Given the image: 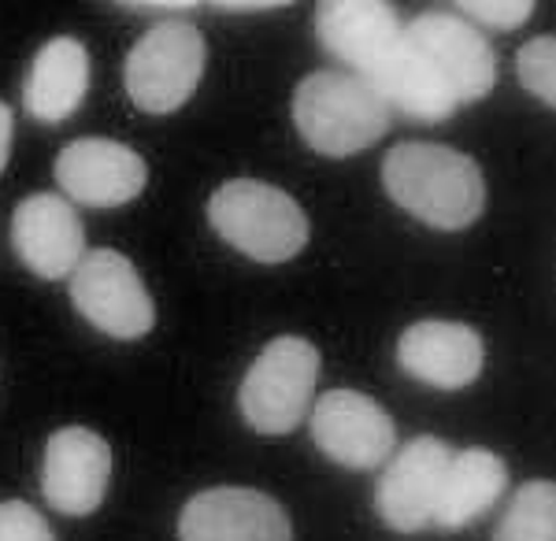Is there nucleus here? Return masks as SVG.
I'll return each instance as SVG.
<instances>
[{"instance_id": "1", "label": "nucleus", "mask_w": 556, "mask_h": 541, "mask_svg": "<svg viewBox=\"0 0 556 541\" xmlns=\"http://www.w3.org/2000/svg\"><path fill=\"white\" fill-rule=\"evenodd\" d=\"M382 186L397 209L434 230H464L486 209L479 164L450 146H393L382 160Z\"/></svg>"}, {"instance_id": "2", "label": "nucleus", "mask_w": 556, "mask_h": 541, "mask_svg": "<svg viewBox=\"0 0 556 541\" xmlns=\"http://www.w3.org/2000/svg\"><path fill=\"white\" fill-rule=\"evenodd\" d=\"M393 112L364 78L349 71H316L293 93V123L319 156H356L390 130Z\"/></svg>"}, {"instance_id": "3", "label": "nucleus", "mask_w": 556, "mask_h": 541, "mask_svg": "<svg viewBox=\"0 0 556 541\" xmlns=\"http://www.w3.org/2000/svg\"><path fill=\"white\" fill-rule=\"evenodd\" d=\"M208 223L230 249L256 264H286L308 246V215L286 189L256 178L223 183L208 201Z\"/></svg>"}, {"instance_id": "4", "label": "nucleus", "mask_w": 556, "mask_h": 541, "mask_svg": "<svg viewBox=\"0 0 556 541\" xmlns=\"http://www.w3.org/2000/svg\"><path fill=\"white\" fill-rule=\"evenodd\" d=\"M319 353L304 338H275L241 378L238 408L256 435H290L316 401Z\"/></svg>"}, {"instance_id": "5", "label": "nucleus", "mask_w": 556, "mask_h": 541, "mask_svg": "<svg viewBox=\"0 0 556 541\" xmlns=\"http://www.w3.org/2000/svg\"><path fill=\"white\" fill-rule=\"evenodd\" d=\"M208 63L204 34L190 20H164L138 38L123 63L130 101L149 115H172L197 93Z\"/></svg>"}, {"instance_id": "6", "label": "nucleus", "mask_w": 556, "mask_h": 541, "mask_svg": "<svg viewBox=\"0 0 556 541\" xmlns=\"http://www.w3.org/2000/svg\"><path fill=\"white\" fill-rule=\"evenodd\" d=\"M71 301L86 323L119 341L146 338L156 323V304L138 267L115 249L86 252L83 264L71 270Z\"/></svg>"}, {"instance_id": "7", "label": "nucleus", "mask_w": 556, "mask_h": 541, "mask_svg": "<svg viewBox=\"0 0 556 541\" xmlns=\"http://www.w3.org/2000/svg\"><path fill=\"white\" fill-rule=\"evenodd\" d=\"M308 427L319 453L353 471H375L397 453V423L375 397L356 390H330L312 401Z\"/></svg>"}, {"instance_id": "8", "label": "nucleus", "mask_w": 556, "mask_h": 541, "mask_svg": "<svg viewBox=\"0 0 556 541\" xmlns=\"http://www.w3.org/2000/svg\"><path fill=\"white\" fill-rule=\"evenodd\" d=\"M405 41L453 93L456 108L482 101L497 86V56L486 34L460 15L424 12L405 26Z\"/></svg>"}, {"instance_id": "9", "label": "nucleus", "mask_w": 556, "mask_h": 541, "mask_svg": "<svg viewBox=\"0 0 556 541\" xmlns=\"http://www.w3.org/2000/svg\"><path fill=\"white\" fill-rule=\"evenodd\" d=\"M453 449L434 435H419L382 464L375 490V512L397 534H419L434 519V501L442 490Z\"/></svg>"}, {"instance_id": "10", "label": "nucleus", "mask_w": 556, "mask_h": 541, "mask_svg": "<svg viewBox=\"0 0 556 541\" xmlns=\"http://www.w3.org/2000/svg\"><path fill=\"white\" fill-rule=\"evenodd\" d=\"M112 479V449L89 427H60L45 441L41 493L60 516H89L101 508Z\"/></svg>"}, {"instance_id": "11", "label": "nucleus", "mask_w": 556, "mask_h": 541, "mask_svg": "<svg viewBox=\"0 0 556 541\" xmlns=\"http://www.w3.org/2000/svg\"><path fill=\"white\" fill-rule=\"evenodd\" d=\"M182 541H293L290 516L275 498L249 486L201 490L178 512Z\"/></svg>"}, {"instance_id": "12", "label": "nucleus", "mask_w": 556, "mask_h": 541, "mask_svg": "<svg viewBox=\"0 0 556 541\" xmlns=\"http://www.w3.org/2000/svg\"><path fill=\"white\" fill-rule=\"evenodd\" d=\"M316 38L334 60H342L349 75L371 78L405 41V26L397 8L382 0H323L316 8Z\"/></svg>"}, {"instance_id": "13", "label": "nucleus", "mask_w": 556, "mask_h": 541, "mask_svg": "<svg viewBox=\"0 0 556 541\" xmlns=\"http://www.w3.org/2000/svg\"><path fill=\"white\" fill-rule=\"evenodd\" d=\"M56 183L67 201L89 209H119L146 189L149 167L130 146L112 138H78L56 156Z\"/></svg>"}, {"instance_id": "14", "label": "nucleus", "mask_w": 556, "mask_h": 541, "mask_svg": "<svg viewBox=\"0 0 556 541\" xmlns=\"http://www.w3.org/2000/svg\"><path fill=\"white\" fill-rule=\"evenodd\" d=\"M12 246L38 278H67L86 256V227L60 193H30L15 204Z\"/></svg>"}, {"instance_id": "15", "label": "nucleus", "mask_w": 556, "mask_h": 541, "mask_svg": "<svg viewBox=\"0 0 556 541\" xmlns=\"http://www.w3.org/2000/svg\"><path fill=\"white\" fill-rule=\"evenodd\" d=\"M397 364L405 367V375L434 390H464L482 375L486 345L468 323L424 319L401 334Z\"/></svg>"}, {"instance_id": "16", "label": "nucleus", "mask_w": 556, "mask_h": 541, "mask_svg": "<svg viewBox=\"0 0 556 541\" xmlns=\"http://www.w3.org/2000/svg\"><path fill=\"white\" fill-rule=\"evenodd\" d=\"M89 93V52L78 38H52L38 49L23 83V104L38 123H64Z\"/></svg>"}, {"instance_id": "17", "label": "nucleus", "mask_w": 556, "mask_h": 541, "mask_svg": "<svg viewBox=\"0 0 556 541\" xmlns=\"http://www.w3.org/2000/svg\"><path fill=\"white\" fill-rule=\"evenodd\" d=\"M508 490V464L490 449H464L450 456L442 490L434 501V519L430 527L438 530H464L475 519H482L501 493Z\"/></svg>"}, {"instance_id": "18", "label": "nucleus", "mask_w": 556, "mask_h": 541, "mask_svg": "<svg viewBox=\"0 0 556 541\" xmlns=\"http://www.w3.org/2000/svg\"><path fill=\"white\" fill-rule=\"evenodd\" d=\"M367 86L382 97V104L390 108V112H401L416 123H442L456 112L453 93L445 89L442 78L416 56V49H412L408 41L397 45V52L386 60V67L379 75L367 78Z\"/></svg>"}, {"instance_id": "19", "label": "nucleus", "mask_w": 556, "mask_h": 541, "mask_svg": "<svg viewBox=\"0 0 556 541\" xmlns=\"http://www.w3.org/2000/svg\"><path fill=\"white\" fill-rule=\"evenodd\" d=\"M493 541H556V486L545 479L519 486Z\"/></svg>"}, {"instance_id": "20", "label": "nucleus", "mask_w": 556, "mask_h": 541, "mask_svg": "<svg viewBox=\"0 0 556 541\" xmlns=\"http://www.w3.org/2000/svg\"><path fill=\"white\" fill-rule=\"evenodd\" d=\"M516 75L519 86L531 97H538L542 104H556V38L545 34V38L527 41L523 49L516 52Z\"/></svg>"}, {"instance_id": "21", "label": "nucleus", "mask_w": 556, "mask_h": 541, "mask_svg": "<svg viewBox=\"0 0 556 541\" xmlns=\"http://www.w3.org/2000/svg\"><path fill=\"white\" fill-rule=\"evenodd\" d=\"M0 541H56L49 519L26 501L0 504Z\"/></svg>"}, {"instance_id": "22", "label": "nucleus", "mask_w": 556, "mask_h": 541, "mask_svg": "<svg viewBox=\"0 0 556 541\" xmlns=\"http://www.w3.org/2000/svg\"><path fill=\"white\" fill-rule=\"evenodd\" d=\"M460 12H468L471 20H479L490 30H516L534 15L531 0H460Z\"/></svg>"}, {"instance_id": "23", "label": "nucleus", "mask_w": 556, "mask_h": 541, "mask_svg": "<svg viewBox=\"0 0 556 541\" xmlns=\"http://www.w3.org/2000/svg\"><path fill=\"white\" fill-rule=\"evenodd\" d=\"M12 130H15V115L12 108L0 101V175L8 167V156H12Z\"/></svg>"}, {"instance_id": "24", "label": "nucleus", "mask_w": 556, "mask_h": 541, "mask_svg": "<svg viewBox=\"0 0 556 541\" xmlns=\"http://www.w3.org/2000/svg\"><path fill=\"white\" fill-rule=\"evenodd\" d=\"M219 8H227V12H271V8L282 4H275V0H260V4H253V0H223Z\"/></svg>"}]
</instances>
